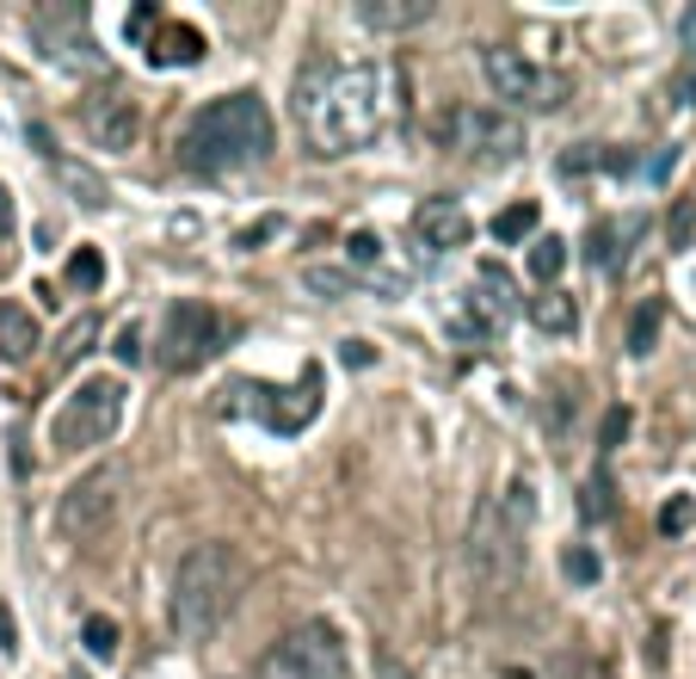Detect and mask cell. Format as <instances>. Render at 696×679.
I'll return each instance as SVG.
<instances>
[{
  "label": "cell",
  "instance_id": "1",
  "mask_svg": "<svg viewBox=\"0 0 696 679\" xmlns=\"http://www.w3.org/2000/svg\"><path fill=\"white\" fill-rule=\"evenodd\" d=\"M296 130L302 149L321 161H340L352 149H371L383 130L401 124L407 75L395 63H314L296 75Z\"/></svg>",
  "mask_w": 696,
  "mask_h": 679
},
{
  "label": "cell",
  "instance_id": "2",
  "mask_svg": "<svg viewBox=\"0 0 696 679\" xmlns=\"http://www.w3.org/2000/svg\"><path fill=\"white\" fill-rule=\"evenodd\" d=\"M278 143V124H272V111H265L259 94H222L210 99L203 111H191L186 136H179V161H186L191 174H241L253 161L272 155Z\"/></svg>",
  "mask_w": 696,
  "mask_h": 679
},
{
  "label": "cell",
  "instance_id": "3",
  "mask_svg": "<svg viewBox=\"0 0 696 679\" xmlns=\"http://www.w3.org/2000/svg\"><path fill=\"white\" fill-rule=\"evenodd\" d=\"M247 593V556L234 544H191L173 569V593H167V612H173V636L179 643H210L234 617Z\"/></svg>",
  "mask_w": 696,
  "mask_h": 679
},
{
  "label": "cell",
  "instance_id": "4",
  "mask_svg": "<svg viewBox=\"0 0 696 679\" xmlns=\"http://www.w3.org/2000/svg\"><path fill=\"white\" fill-rule=\"evenodd\" d=\"M530 525H537V494H530L524 475H511L506 489L487 494V506L475 513V532H468V569H475V581L487 587V593L518 581Z\"/></svg>",
  "mask_w": 696,
  "mask_h": 679
},
{
  "label": "cell",
  "instance_id": "5",
  "mask_svg": "<svg viewBox=\"0 0 696 679\" xmlns=\"http://www.w3.org/2000/svg\"><path fill=\"white\" fill-rule=\"evenodd\" d=\"M124 420V383L118 377H87L80 390L63 395V408L49 414V451L56 458H80L118 432Z\"/></svg>",
  "mask_w": 696,
  "mask_h": 679
},
{
  "label": "cell",
  "instance_id": "6",
  "mask_svg": "<svg viewBox=\"0 0 696 679\" xmlns=\"http://www.w3.org/2000/svg\"><path fill=\"white\" fill-rule=\"evenodd\" d=\"M480 75H487V87L499 94V111H561L573 99V75L567 68H549V63H530V56H518V50H499L487 44L480 50Z\"/></svg>",
  "mask_w": 696,
  "mask_h": 679
},
{
  "label": "cell",
  "instance_id": "7",
  "mask_svg": "<svg viewBox=\"0 0 696 679\" xmlns=\"http://www.w3.org/2000/svg\"><path fill=\"white\" fill-rule=\"evenodd\" d=\"M444 149L468 161V167H511L524 155V118H511L499 106H463V111H444Z\"/></svg>",
  "mask_w": 696,
  "mask_h": 679
},
{
  "label": "cell",
  "instance_id": "8",
  "mask_svg": "<svg viewBox=\"0 0 696 679\" xmlns=\"http://www.w3.org/2000/svg\"><path fill=\"white\" fill-rule=\"evenodd\" d=\"M259 679H352V655H345V636L333 624H296L278 643L265 648Z\"/></svg>",
  "mask_w": 696,
  "mask_h": 679
},
{
  "label": "cell",
  "instance_id": "9",
  "mask_svg": "<svg viewBox=\"0 0 696 679\" xmlns=\"http://www.w3.org/2000/svg\"><path fill=\"white\" fill-rule=\"evenodd\" d=\"M229 340H234V321L222 316V309H210V303H173L161 333H155V359L167 364V371H198V364L217 359Z\"/></svg>",
  "mask_w": 696,
  "mask_h": 679
},
{
  "label": "cell",
  "instance_id": "10",
  "mask_svg": "<svg viewBox=\"0 0 696 679\" xmlns=\"http://www.w3.org/2000/svg\"><path fill=\"white\" fill-rule=\"evenodd\" d=\"M229 395H247V402H234V408L259 414L272 432H302L314 414H321V371L309 364L290 390H278V383H229Z\"/></svg>",
  "mask_w": 696,
  "mask_h": 679
},
{
  "label": "cell",
  "instance_id": "11",
  "mask_svg": "<svg viewBox=\"0 0 696 679\" xmlns=\"http://www.w3.org/2000/svg\"><path fill=\"white\" fill-rule=\"evenodd\" d=\"M80 130L106 155H130L142 143V99L130 87H99V94L80 99Z\"/></svg>",
  "mask_w": 696,
  "mask_h": 679
},
{
  "label": "cell",
  "instance_id": "12",
  "mask_svg": "<svg viewBox=\"0 0 696 679\" xmlns=\"http://www.w3.org/2000/svg\"><path fill=\"white\" fill-rule=\"evenodd\" d=\"M111 513H118V470H93L56 501V532L68 544H87V537H99L111 525Z\"/></svg>",
  "mask_w": 696,
  "mask_h": 679
},
{
  "label": "cell",
  "instance_id": "13",
  "mask_svg": "<svg viewBox=\"0 0 696 679\" xmlns=\"http://www.w3.org/2000/svg\"><path fill=\"white\" fill-rule=\"evenodd\" d=\"M468 236H475V222H468V210L456 205V198H426V205L413 210V241L419 248H468Z\"/></svg>",
  "mask_w": 696,
  "mask_h": 679
},
{
  "label": "cell",
  "instance_id": "14",
  "mask_svg": "<svg viewBox=\"0 0 696 679\" xmlns=\"http://www.w3.org/2000/svg\"><path fill=\"white\" fill-rule=\"evenodd\" d=\"M203 50H210V44H203L198 25H186V19H167V13L155 19V37H148V63H161V68H186V63H198Z\"/></svg>",
  "mask_w": 696,
  "mask_h": 679
},
{
  "label": "cell",
  "instance_id": "15",
  "mask_svg": "<svg viewBox=\"0 0 696 679\" xmlns=\"http://www.w3.org/2000/svg\"><path fill=\"white\" fill-rule=\"evenodd\" d=\"M37 347H44V333H37L32 309H25V303H13V297H0V359H7V364H25Z\"/></svg>",
  "mask_w": 696,
  "mask_h": 679
},
{
  "label": "cell",
  "instance_id": "16",
  "mask_svg": "<svg viewBox=\"0 0 696 679\" xmlns=\"http://www.w3.org/2000/svg\"><path fill=\"white\" fill-rule=\"evenodd\" d=\"M438 7L432 0H357V19L371 25V32H413V25H426Z\"/></svg>",
  "mask_w": 696,
  "mask_h": 679
},
{
  "label": "cell",
  "instance_id": "17",
  "mask_svg": "<svg viewBox=\"0 0 696 679\" xmlns=\"http://www.w3.org/2000/svg\"><path fill=\"white\" fill-rule=\"evenodd\" d=\"M49 174L68 186V198H75L80 210H106L111 205V186L93 174V167H80V161H63V155H49Z\"/></svg>",
  "mask_w": 696,
  "mask_h": 679
},
{
  "label": "cell",
  "instance_id": "18",
  "mask_svg": "<svg viewBox=\"0 0 696 679\" xmlns=\"http://www.w3.org/2000/svg\"><path fill=\"white\" fill-rule=\"evenodd\" d=\"M634 229H641V222H610V217L592 222V236H586V241H592V248H586V253H592V266L617 272V266H622V248H617V241H622V236H634Z\"/></svg>",
  "mask_w": 696,
  "mask_h": 679
},
{
  "label": "cell",
  "instance_id": "19",
  "mask_svg": "<svg viewBox=\"0 0 696 679\" xmlns=\"http://www.w3.org/2000/svg\"><path fill=\"white\" fill-rule=\"evenodd\" d=\"M530 321H537L542 333H573L579 328V309H573L567 291H542V297L530 303Z\"/></svg>",
  "mask_w": 696,
  "mask_h": 679
},
{
  "label": "cell",
  "instance_id": "20",
  "mask_svg": "<svg viewBox=\"0 0 696 679\" xmlns=\"http://www.w3.org/2000/svg\"><path fill=\"white\" fill-rule=\"evenodd\" d=\"M93 340H99V316H80V321H68V333L56 340V364H80L87 352H93Z\"/></svg>",
  "mask_w": 696,
  "mask_h": 679
},
{
  "label": "cell",
  "instance_id": "21",
  "mask_svg": "<svg viewBox=\"0 0 696 679\" xmlns=\"http://www.w3.org/2000/svg\"><path fill=\"white\" fill-rule=\"evenodd\" d=\"M561 266H567V241H561V236H542L537 248H530V272L549 285V278H561Z\"/></svg>",
  "mask_w": 696,
  "mask_h": 679
},
{
  "label": "cell",
  "instance_id": "22",
  "mask_svg": "<svg viewBox=\"0 0 696 679\" xmlns=\"http://www.w3.org/2000/svg\"><path fill=\"white\" fill-rule=\"evenodd\" d=\"M530 229H537V205H530V198H524V205H511V210H499V217H494V236H499V241H524Z\"/></svg>",
  "mask_w": 696,
  "mask_h": 679
},
{
  "label": "cell",
  "instance_id": "23",
  "mask_svg": "<svg viewBox=\"0 0 696 679\" xmlns=\"http://www.w3.org/2000/svg\"><path fill=\"white\" fill-rule=\"evenodd\" d=\"M696 525V494H672V501L660 506V532L665 537H684Z\"/></svg>",
  "mask_w": 696,
  "mask_h": 679
},
{
  "label": "cell",
  "instance_id": "24",
  "mask_svg": "<svg viewBox=\"0 0 696 679\" xmlns=\"http://www.w3.org/2000/svg\"><path fill=\"white\" fill-rule=\"evenodd\" d=\"M68 285L99 291V285H106V260H99L93 248H75V260H68Z\"/></svg>",
  "mask_w": 696,
  "mask_h": 679
},
{
  "label": "cell",
  "instance_id": "25",
  "mask_svg": "<svg viewBox=\"0 0 696 679\" xmlns=\"http://www.w3.org/2000/svg\"><path fill=\"white\" fill-rule=\"evenodd\" d=\"M653 333H660V303H641L629 321V352L641 359V352H653Z\"/></svg>",
  "mask_w": 696,
  "mask_h": 679
},
{
  "label": "cell",
  "instance_id": "26",
  "mask_svg": "<svg viewBox=\"0 0 696 679\" xmlns=\"http://www.w3.org/2000/svg\"><path fill=\"white\" fill-rule=\"evenodd\" d=\"M80 643H87V655H99V661H111L118 655V624L111 617H87V631H80Z\"/></svg>",
  "mask_w": 696,
  "mask_h": 679
},
{
  "label": "cell",
  "instance_id": "27",
  "mask_svg": "<svg viewBox=\"0 0 696 679\" xmlns=\"http://www.w3.org/2000/svg\"><path fill=\"white\" fill-rule=\"evenodd\" d=\"M579 513H586V519H604V513H610V482H604V475H592V482H586V501H579Z\"/></svg>",
  "mask_w": 696,
  "mask_h": 679
},
{
  "label": "cell",
  "instance_id": "28",
  "mask_svg": "<svg viewBox=\"0 0 696 679\" xmlns=\"http://www.w3.org/2000/svg\"><path fill=\"white\" fill-rule=\"evenodd\" d=\"M561 569H567V581H598V556L592 550H567L561 556Z\"/></svg>",
  "mask_w": 696,
  "mask_h": 679
},
{
  "label": "cell",
  "instance_id": "29",
  "mask_svg": "<svg viewBox=\"0 0 696 679\" xmlns=\"http://www.w3.org/2000/svg\"><path fill=\"white\" fill-rule=\"evenodd\" d=\"M345 253H352L357 266H376V260H383V241H376V236H352V241H345Z\"/></svg>",
  "mask_w": 696,
  "mask_h": 679
},
{
  "label": "cell",
  "instance_id": "30",
  "mask_svg": "<svg viewBox=\"0 0 696 679\" xmlns=\"http://www.w3.org/2000/svg\"><path fill=\"white\" fill-rule=\"evenodd\" d=\"M622 432H629V408H610V414H604V451H617Z\"/></svg>",
  "mask_w": 696,
  "mask_h": 679
},
{
  "label": "cell",
  "instance_id": "31",
  "mask_svg": "<svg viewBox=\"0 0 696 679\" xmlns=\"http://www.w3.org/2000/svg\"><path fill=\"white\" fill-rule=\"evenodd\" d=\"M111 352H118L124 364H136V359H142V328H136V321H130V328L118 333V347H111Z\"/></svg>",
  "mask_w": 696,
  "mask_h": 679
},
{
  "label": "cell",
  "instance_id": "32",
  "mask_svg": "<svg viewBox=\"0 0 696 679\" xmlns=\"http://www.w3.org/2000/svg\"><path fill=\"white\" fill-rule=\"evenodd\" d=\"M309 285L333 297V291H345V285H352V278H340V272H321V266H314V272H309Z\"/></svg>",
  "mask_w": 696,
  "mask_h": 679
},
{
  "label": "cell",
  "instance_id": "33",
  "mask_svg": "<svg viewBox=\"0 0 696 679\" xmlns=\"http://www.w3.org/2000/svg\"><path fill=\"white\" fill-rule=\"evenodd\" d=\"M684 241H691V205L672 210V248H684Z\"/></svg>",
  "mask_w": 696,
  "mask_h": 679
},
{
  "label": "cell",
  "instance_id": "34",
  "mask_svg": "<svg viewBox=\"0 0 696 679\" xmlns=\"http://www.w3.org/2000/svg\"><path fill=\"white\" fill-rule=\"evenodd\" d=\"M0 648H7V655L19 648V624H13V612H7V605H0Z\"/></svg>",
  "mask_w": 696,
  "mask_h": 679
},
{
  "label": "cell",
  "instance_id": "35",
  "mask_svg": "<svg viewBox=\"0 0 696 679\" xmlns=\"http://www.w3.org/2000/svg\"><path fill=\"white\" fill-rule=\"evenodd\" d=\"M371 359H376V352L364 347V340H345V364H371Z\"/></svg>",
  "mask_w": 696,
  "mask_h": 679
},
{
  "label": "cell",
  "instance_id": "36",
  "mask_svg": "<svg viewBox=\"0 0 696 679\" xmlns=\"http://www.w3.org/2000/svg\"><path fill=\"white\" fill-rule=\"evenodd\" d=\"M7 229H13V198L0 191V236H7Z\"/></svg>",
  "mask_w": 696,
  "mask_h": 679
}]
</instances>
